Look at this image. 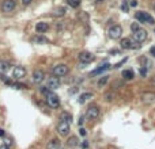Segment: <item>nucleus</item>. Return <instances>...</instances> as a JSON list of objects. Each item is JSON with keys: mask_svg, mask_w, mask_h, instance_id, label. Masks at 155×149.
Instances as JSON below:
<instances>
[{"mask_svg": "<svg viewBox=\"0 0 155 149\" xmlns=\"http://www.w3.org/2000/svg\"><path fill=\"white\" fill-rule=\"evenodd\" d=\"M135 18L138 19L140 23H148V24H154V18L148 14V12L144 11H138L135 14Z\"/></svg>", "mask_w": 155, "mask_h": 149, "instance_id": "f257e3e1", "label": "nucleus"}, {"mask_svg": "<svg viewBox=\"0 0 155 149\" xmlns=\"http://www.w3.org/2000/svg\"><path fill=\"white\" fill-rule=\"evenodd\" d=\"M45 96H46V99H45V100H46V103H48V106H49V107L57 108V107L60 106V99H59V96H57L56 94H53L52 91H49V92H48Z\"/></svg>", "mask_w": 155, "mask_h": 149, "instance_id": "f03ea898", "label": "nucleus"}, {"mask_svg": "<svg viewBox=\"0 0 155 149\" xmlns=\"http://www.w3.org/2000/svg\"><path fill=\"white\" fill-rule=\"evenodd\" d=\"M71 132V123L64 122V121H60L59 125H57V133H59L61 137H67Z\"/></svg>", "mask_w": 155, "mask_h": 149, "instance_id": "7ed1b4c3", "label": "nucleus"}, {"mask_svg": "<svg viewBox=\"0 0 155 149\" xmlns=\"http://www.w3.org/2000/svg\"><path fill=\"white\" fill-rule=\"evenodd\" d=\"M53 76H56V77H63V76H65L68 73V67L65 64H59V65H56L55 68H53Z\"/></svg>", "mask_w": 155, "mask_h": 149, "instance_id": "20e7f679", "label": "nucleus"}, {"mask_svg": "<svg viewBox=\"0 0 155 149\" xmlns=\"http://www.w3.org/2000/svg\"><path fill=\"white\" fill-rule=\"evenodd\" d=\"M121 34H123V27L118 26V24H114V26H112L109 29V37L112 39H118L121 37Z\"/></svg>", "mask_w": 155, "mask_h": 149, "instance_id": "39448f33", "label": "nucleus"}, {"mask_svg": "<svg viewBox=\"0 0 155 149\" xmlns=\"http://www.w3.org/2000/svg\"><path fill=\"white\" fill-rule=\"evenodd\" d=\"M86 117H87L88 119H97V118L100 117V107L95 105L90 106V107L87 108V111H86Z\"/></svg>", "mask_w": 155, "mask_h": 149, "instance_id": "423d86ee", "label": "nucleus"}, {"mask_svg": "<svg viewBox=\"0 0 155 149\" xmlns=\"http://www.w3.org/2000/svg\"><path fill=\"white\" fill-rule=\"evenodd\" d=\"M31 80H33V83H35V84H41V83L45 80V72L41 70V69H35L34 72H33Z\"/></svg>", "mask_w": 155, "mask_h": 149, "instance_id": "0eeeda50", "label": "nucleus"}, {"mask_svg": "<svg viewBox=\"0 0 155 149\" xmlns=\"http://www.w3.org/2000/svg\"><path fill=\"white\" fill-rule=\"evenodd\" d=\"M148 37V33L144 29H139L136 31H133V38L136 42H144Z\"/></svg>", "mask_w": 155, "mask_h": 149, "instance_id": "6e6552de", "label": "nucleus"}, {"mask_svg": "<svg viewBox=\"0 0 155 149\" xmlns=\"http://www.w3.org/2000/svg\"><path fill=\"white\" fill-rule=\"evenodd\" d=\"M15 7H16V1H15V0H4L1 10H3V12H6V14H10V12H12L15 10Z\"/></svg>", "mask_w": 155, "mask_h": 149, "instance_id": "1a4fd4ad", "label": "nucleus"}, {"mask_svg": "<svg viewBox=\"0 0 155 149\" xmlns=\"http://www.w3.org/2000/svg\"><path fill=\"white\" fill-rule=\"evenodd\" d=\"M78 57H79L80 62H83V64H88V62H93L95 60L94 54H91L90 52H80Z\"/></svg>", "mask_w": 155, "mask_h": 149, "instance_id": "9d476101", "label": "nucleus"}, {"mask_svg": "<svg viewBox=\"0 0 155 149\" xmlns=\"http://www.w3.org/2000/svg\"><path fill=\"white\" fill-rule=\"evenodd\" d=\"M12 76L15 77V79H23L25 76H26V69H25V67H22V65H18V67L14 68V70H12Z\"/></svg>", "mask_w": 155, "mask_h": 149, "instance_id": "9b49d317", "label": "nucleus"}, {"mask_svg": "<svg viewBox=\"0 0 155 149\" xmlns=\"http://www.w3.org/2000/svg\"><path fill=\"white\" fill-rule=\"evenodd\" d=\"M48 30H49V24H48L46 22H38V23L35 24V31H37L38 34H44Z\"/></svg>", "mask_w": 155, "mask_h": 149, "instance_id": "f8f14e48", "label": "nucleus"}, {"mask_svg": "<svg viewBox=\"0 0 155 149\" xmlns=\"http://www.w3.org/2000/svg\"><path fill=\"white\" fill-rule=\"evenodd\" d=\"M120 46L123 49H135V42L131 38H123L120 41Z\"/></svg>", "mask_w": 155, "mask_h": 149, "instance_id": "ddd939ff", "label": "nucleus"}, {"mask_svg": "<svg viewBox=\"0 0 155 149\" xmlns=\"http://www.w3.org/2000/svg\"><path fill=\"white\" fill-rule=\"evenodd\" d=\"M142 100H143L144 103L155 102V94L154 92H143V94H142Z\"/></svg>", "mask_w": 155, "mask_h": 149, "instance_id": "4468645a", "label": "nucleus"}, {"mask_svg": "<svg viewBox=\"0 0 155 149\" xmlns=\"http://www.w3.org/2000/svg\"><path fill=\"white\" fill-rule=\"evenodd\" d=\"M60 148H61V142H60L59 138H52L46 145V149H60Z\"/></svg>", "mask_w": 155, "mask_h": 149, "instance_id": "2eb2a0df", "label": "nucleus"}, {"mask_svg": "<svg viewBox=\"0 0 155 149\" xmlns=\"http://www.w3.org/2000/svg\"><path fill=\"white\" fill-rule=\"evenodd\" d=\"M60 87V80L59 77H50L49 80H48V88H50V90H56V88Z\"/></svg>", "mask_w": 155, "mask_h": 149, "instance_id": "dca6fc26", "label": "nucleus"}, {"mask_svg": "<svg viewBox=\"0 0 155 149\" xmlns=\"http://www.w3.org/2000/svg\"><path fill=\"white\" fill-rule=\"evenodd\" d=\"M79 142H80V141H79V138L76 137V136H71V137L67 140V145L71 146V148H75V146H78V145H79Z\"/></svg>", "mask_w": 155, "mask_h": 149, "instance_id": "f3484780", "label": "nucleus"}, {"mask_svg": "<svg viewBox=\"0 0 155 149\" xmlns=\"http://www.w3.org/2000/svg\"><path fill=\"white\" fill-rule=\"evenodd\" d=\"M52 15H53V16H56V18L64 16V15H65V8H64V7H57V8H55L52 11Z\"/></svg>", "mask_w": 155, "mask_h": 149, "instance_id": "a211bd4d", "label": "nucleus"}, {"mask_svg": "<svg viewBox=\"0 0 155 149\" xmlns=\"http://www.w3.org/2000/svg\"><path fill=\"white\" fill-rule=\"evenodd\" d=\"M10 62L7 61H0V75H6L7 72L10 70Z\"/></svg>", "mask_w": 155, "mask_h": 149, "instance_id": "6ab92c4d", "label": "nucleus"}, {"mask_svg": "<svg viewBox=\"0 0 155 149\" xmlns=\"http://www.w3.org/2000/svg\"><path fill=\"white\" fill-rule=\"evenodd\" d=\"M109 68H110V65H109V64H103L102 67H100L98 69H95L94 72H91L90 76H95V75H100V73H102V72H105V70H108Z\"/></svg>", "mask_w": 155, "mask_h": 149, "instance_id": "aec40b11", "label": "nucleus"}, {"mask_svg": "<svg viewBox=\"0 0 155 149\" xmlns=\"http://www.w3.org/2000/svg\"><path fill=\"white\" fill-rule=\"evenodd\" d=\"M93 98V94L91 92H85V94H82L79 96V99H78V102L80 103V105H83V103H86L88 99H91Z\"/></svg>", "mask_w": 155, "mask_h": 149, "instance_id": "412c9836", "label": "nucleus"}, {"mask_svg": "<svg viewBox=\"0 0 155 149\" xmlns=\"http://www.w3.org/2000/svg\"><path fill=\"white\" fill-rule=\"evenodd\" d=\"M34 44H37V45H42V44H48V39L45 38V37H42L41 34L40 35H37V37H34V38L31 39Z\"/></svg>", "mask_w": 155, "mask_h": 149, "instance_id": "4be33fe9", "label": "nucleus"}, {"mask_svg": "<svg viewBox=\"0 0 155 149\" xmlns=\"http://www.w3.org/2000/svg\"><path fill=\"white\" fill-rule=\"evenodd\" d=\"M60 121H64V122L71 123L72 122V115H71L70 113H61V115H60Z\"/></svg>", "mask_w": 155, "mask_h": 149, "instance_id": "5701e85b", "label": "nucleus"}, {"mask_svg": "<svg viewBox=\"0 0 155 149\" xmlns=\"http://www.w3.org/2000/svg\"><path fill=\"white\" fill-rule=\"evenodd\" d=\"M67 4L72 8H78L80 6V0H67Z\"/></svg>", "mask_w": 155, "mask_h": 149, "instance_id": "b1692460", "label": "nucleus"}, {"mask_svg": "<svg viewBox=\"0 0 155 149\" xmlns=\"http://www.w3.org/2000/svg\"><path fill=\"white\" fill-rule=\"evenodd\" d=\"M123 77L125 80H132L135 77L133 76V72H132V70H124V72H123Z\"/></svg>", "mask_w": 155, "mask_h": 149, "instance_id": "393cba45", "label": "nucleus"}, {"mask_svg": "<svg viewBox=\"0 0 155 149\" xmlns=\"http://www.w3.org/2000/svg\"><path fill=\"white\" fill-rule=\"evenodd\" d=\"M108 80H109V76H102L100 80H98V85H100V87L105 85L106 83H108Z\"/></svg>", "mask_w": 155, "mask_h": 149, "instance_id": "a878e982", "label": "nucleus"}, {"mask_svg": "<svg viewBox=\"0 0 155 149\" xmlns=\"http://www.w3.org/2000/svg\"><path fill=\"white\" fill-rule=\"evenodd\" d=\"M113 98H114L113 92H108V94L105 95V99L108 100V102H112V100H113Z\"/></svg>", "mask_w": 155, "mask_h": 149, "instance_id": "bb28decb", "label": "nucleus"}, {"mask_svg": "<svg viewBox=\"0 0 155 149\" xmlns=\"http://www.w3.org/2000/svg\"><path fill=\"white\" fill-rule=\"evenodd\" d=\"M139 29H140L139 23H135V22H133V23L131 24V30H132V31H136V30H139Z\"/></svg>", "mask_w": 155, "mask_h": 149, "instance_id": "cd10ccee", "label": "nucleus"}, {"mask_svg": "<svg viewBox=\"0 0 155 149\" xmlns=\"http://www.w3.org/2000/svg\"><path fill=\"white\" fill-rule=\"evenodd\" d=\"M79 19H83V21H87V19H88L87 14H86V12H80V14H79Z\"/></svg>", "mask_w": 155, "mask_h": 149, "instance_id": "c85d7f7f", "label": "nucleus"}, {"mask_svg": "<svg viewBox=\"0 0 155 149\" xmlns=\"http://www.w3.org/2000/svg\"><path fill=\"white\" fill-rule=\"evenodd\" d=\"M127 60H128V59H127V57H125V59H124V60H121V61H120V62H118V64H116V65H114V68H120V67H121V65H123V64H124V62H125V61H127Z\"/></svg>", "mask_w": 155, "mask_h": 149, "instance_id": "c756f323", "label": "nucleus"}, {"mask_svg": "<svg viewBox=\"0 0 155 149\" xmlns=\"http://www.w3.org/2000/svg\"><path fill=\"white\" fill-rule=\"evenodd\" d=\"M40 91H41L42 94H45V95H46L48 92H49V90H48V87H41V88H40Z\"/></svg>", "mask_w": 155, "mask_h": 149, "instance_id": "7c9ffc66", "label": "nucleus"}, {"mask_svg": "<svg viewBox=\"0 0 155 149\" xmlns=\"http://www.w3.org/2000/svg\"><path fill=\"white\" fill-rule=\"evenodd\" d=\"M129 6H131V7H136V6H138V1H136V0H131Z\"/></svg>", "mask_w": 155, "mask_h": 149, "instance_id": "2f4dec72", "label": "nucleus"}, {"mask_svg": "<svg viewBox=\"0 0 155 149\" xmlns=\"http://www.w3.org/2000/svg\"><path fill=\"white\" fill-rule=\"evenodd\" d=\"M79 133H80V136H86V129L80 128V129H79Z\"/></svg>", "mask_w": 155, "mask_h": 149, "instance_id": "473e14b6", "label": "nucleus"}, {"mask_svg": "<svg viewBox=\"0 0 155 149\" xmlns=\"http://www.w3.org/2000/svg\"><path fill=\"white\" fill-rule=\"evenodd\" d=\"M0 149H10V145H7V144H1V145H0Z\"/></svg>", "mask_w": 155, "mask_h": 149, "instance_id": "72a5a7b5", "label": "nucleus"}, {"mask_svg": "<svg viewBox=\"0 0 155 149\" xmlns=\"http://www.w3.org/2000/svg\"><path fill=\"white\" fill-rule=\"evenodd\" d=\"M31 1H33V0H22V3H23L25 6H29V4L31 3Z\"/></svg>", "mask_w": 155, "mask_h": 149, "instance_id": "f704fd0d", "label": "nucleus"}, {"mask_svg": "<svg viewBox=\"0 0 155 149\" xmlns=\"http://www.w3.org/2000/svg\"><path fill=\"white\" fill-rule=\"evenodd\" d=\"M121 10H123L124 12H127L128 11V6H127V4H123V6H121Z\"/></svg>", "mask_w": 155, "mask_h": 149, "instance_id": "c9c22d12", "label": "nucleus"}, {"mask_svg": "<svg viewBox=\"0 0 155 149\" xmlns=\"http://www.w3.org/2000/svg\"><path fill=\"white\" fill-rule=\"evenodd\" d=\"M83 122H85V118H83V117H80V118H79V121H78V123H79V126H82V125H83Z\"/></svg>", "mask_w": 155, "mask_h": 149, "instance_id": "e433bc0d", "label": "nucleus"}, {"mask_svg": "<svg viewBox=\"0 0 155 149\" xmlns=\"http://www.w3.org/2000/svg\"><path fill=\"white\" fill-rule=\"evenodd\" d=\"M150 53H151V56H154L155 57V46H152L151 49H150Z\"/></svg>", "mask_w": 155, "mask_h": 149, "instance_id": "4c0bfd02", "label": "nucleus"}, {"mask_svg": "<svg viewBox=\"0 0 155 149\" xmlns=\"http://www.w3.org/2000/svg\"><path fill=\"white\" fill-rule=\"evenodd\" d=\"M140 73H142V76H146L147 69H144V68H142V69H140Z\"/></svg>", "mask_w": 155, "mask_h": 149, "instance_id": "58836bf2", "label": "nucleus"}, {"mask_svg": "<svg viewBox=\"0 0 155 149\" xmlns=\"http://www.w3.org/2000/svg\"><path fill=\"white\" fill-rule=\"evenodd\" d=\"M6 136V133H4V130L3 129H0V137H4Z\"/></svg>", "mask_w": 155, "mask_h": 149, "instance_id": "ea45409f", "label": "nucleus"}, {"mask_svg": "<svg viewBox=\"0 0 155 149\" xmlns=\"http://www.w3.org/2000/svg\"><path fill=\"white\" fill-rule=\"evenodd\" d=\"M109 53H110V54H117V53H118V50H116V49H114V50H110V52H109Z\"/></svg>", "mask_w": 155, "mask_h": 149, "instance_id": "a19ab883", "label": "nucleus"}, {"mask_svg": "<svg viewBox=\"0 0 155 149\" xmlns=\"http://www.w3.org/2000/svg\"><path fill=\"white\" fill-rule=\"evenodd\" d=\"M87 146H88L87 141H83V148H87Z\"/></svg>", "mask_w": 155, "mask_h": 149, "instance_id": "79ce46f5", "label": "nucleus"}, {"mask_svg": "<svg viewBox=\"0 0 155 149\" xmlns=\"http://www.w3.org/2000/svg\"><path fill=\"white\" fill-rule=\"evenodd\" d=\"M151 84L154 85V87H155V76H154V77H152V79H151Z\"/></svg>", "mask_w": 155, "mask_h": 149, "instance_id": "37998d69", "label": "nucleus"}, {"mask_svg": "<svg viewBox=\"0 0 155 149\" xmlns=\"http://www.w3.org/2000/svg\"><path fill=\"white\" fill-rule=\"evenodd\" d=\"M154 10H155V4H154Z\"/></svg>", "mask_w": 155, "mask_h": 149, "instance_id": "c03bdc74", "label": "nucleus"}, {"mask_svg": "<svg viewBox=\"0 0 155 149\" xmlns=\"http://www.w3.org/2000/svg\"><path fill=\"white\" fill-rule=\"evenodd\" d=\"M154 33H155V29H154Z\"/></svg>", "mask_w": 155, "mask_h": 149, "instance_id": "a18cd8bd", "label": "nucleus"}]
</instances>
